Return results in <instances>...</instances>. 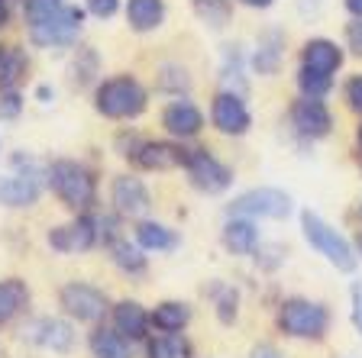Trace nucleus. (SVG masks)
Here are the masks:
<instances>
[{"instance_id": "nucleus-1", "label": "nucleus", "mask_w": 362, "mask_h": 358, "mask_svg": "<svg viewBox=\"0 0 362 358\" xmlns=\"http://www.w3.org/2000/svg\"><path fill=\"white\" fill-rule=\"evenodd\" d=\"M45 178H49L52 194L59 197L68 210H75V213H88V210L98 203V178H94L90 168H84L81 162L59 158V162L49 165Z\"/></svg>"}, {"instance_id": "nucleus-2", "label": "nucleus", "mask_w": 362, "mask_h": 358, "mask_svg": "<svg viewBox=\"0 0 362 358\" xmlns=\"http://www.w3.org/2000/svg\"><path fill=\"white\" fill-rule=\"evenodd\" d=\"M149 107V94L133 75L104 78L94 90V110L107 119H136Z\"/></svg>"}, {"instance_id": "nucleus-3", "label": "nucleus", "mask_w": 362, "mask_h": 358, "mask_svg": "<svg viewBox=\"0 0 362 358\" xmlns=\"http://www.w3.org/2000/svg\"><path fill=\"white\" fill-rule=\"evenodd\" d=\"M279 329L291 339H324L330 329V310L317 300L291 297L279 306Z\"/></svg>"}, {"instance_id": "nucleus-4", "label": "nucleus", "mask_w": 362, "mask_h": 358, "mask_svg": "<svg viewBox=\"0 0 362 358\" xmlns=\"http://www.w3.org/2000/svg\"><path fill=\"white\" fill-rule=\"evenodd\" d=\"M301 229H304V239L310 242V249H317V252L330 261L333 268L356 271V265H359V255L353 252V246H349L346 239L339 236L333 226H327L324 220L317 217V213L304 210V213H301Z\"/></svg>"}, {"instance_id": "nucleus-5", "label": "nucleus", "mask_w": 362, "mask_h": 358, "mask_svg": "<svg viewBox=\"0 0 362 358\" xmlns=\"http://www.w3.org/2000/svg\"><path fill=\"white\" fill-rule=\"evenodd\" d=\"M81 23H84V10L62 7L55 16L30 26V39H33V45H39V49H62V45H71L78 39Z\"/></svg>"}, {"instance_id": "nucleus-6", "label": "nucleus", "mask_w": 362, "mask_h": 358, "mask_svg": "<svg viewBox=\"0 0 362 358\" xmlns=\"http://www.w3.org/2000/svg\"><path fill=\"white\" fill-rule=\"evenodd\" d=\"M185 172H188L191 184L204 194H223L233 184V172L226 168L220 158H214L207 149H188L185 155Z\"/></svg>"}, {"instance_id": "nucleus-7", "label": "nucleus", "mask_w": 362, "mask_h": 358, "mask_svg": "<svg viewBox=\"0 0 362 358\" xmlns=\"http://www.w3.org/2000/svg\"><path fill=\"white\" fill-rule=\"evenodd\" d=\"M233 217H259V220H285L291 213V197L279 187H252L240 194L230 207Z\"/></svg>"}, {"instance_id": "nucleus-8", "label": "nucleus", "mask_w": 362, "mask_h": 358, "mask_svg": "<svg viewBox=\"0 0 362 358\" xmlns=\"http://www.w3.org/2000/svg\"><path fill=\"white\" fill-rule=\"evenodd\" d=\"M59 304H62V310L78 323H100L104 314L110 310L104 291H98V287H90V284H84V281H68L59 291Z\"/></svg>"}, {"instance_id": "nucleus-9", "label": "nucleus", "mask_w": 362, "mask_h": 358, "mask_svg": "<svg viewBox=\"0 0 362 358\" xmlns=\"http://www.w3.org/2000/svg\"><path fill=\"white\" fill-rule=\"evenodd\" d=\"M98 220L88 217V213H78V220H71V223L65 226H55L52 232H49V246L55 249V252H88V249L98 246Z\"/></svg>"}, {"instance_id": "nucleus-10", "label": "nucleus", "mask_w": 362, "mask_h": 358, "mask_svg": "<svg viewBox=\"0 0 362 358\" xmlns=\"http://www.w3.org/2000/svg\"><path fill=\"white\" fill-rule=\"evenodd\" d=\"M211 119L223 136H243V133H249V126H252L246 100H243L240 94H233V90H220L217 97H214Z\"/></svg>"}, {"instance_id": "nucleus-11", "label": "nucleus", "mask_w": 362, "mask_h": 358, "mask_svg": "<svg viewBox=\"0 0 362 358\" xmlns=\"http://www.w3.org/2000/svg\"><path fill=\"white\" fill-rule=\"evenodd\" d=\"M291 126H294V133L304 136V139H324L333 129V117L324 100L301 97L291 104Z\"/></svg>"}, {"instance_id": "nucleus-12", "label": "nucleus", "mask_w": 362, "mask_h": 358, "mask_svg": "<svg viewBox=\"0 0 362 358\" xmlns=\"http://www.w3.org/2000/svg\"><path fill=\"white\" fill-rule=\"evenodd\" d=\"M110 201L117 207L120 217H146L152 210V197L146 191V184L133 174H120L113 178V187H110Z\"/></svg>"}, {"instance_id": "nucleus-13", "label": "nucleus", "mask_w": 362, "mask_h": 358, "mask_svg": "<svg viewBox=\"0 0 362 358\" xmlns=\"http://www.w3.org/2000/svg\"><path fill=\"white\" fill-rule=\"evenodd\" d=\"M185 155L188 149H181L175 142H139L133 162L146 172H172V168H185Z\"/></svg>"}, {"instance_id": "nucleus-14", "label": "nucleus", "mask_w": 362, "mask_h": 358, "mask_svg": "<svg viewBox=\"0 0 362 358\" xmlns=\"http://www.w3.org/2000/svg\"><path fill=\"white\" fill-rule=\"evenodd\" d=\"M162 126H165V133L175 136V139H194L204 129V113L197 110L188 97H178L162 110Z\"/></svg>"}, {"instance_id": "nucleus-15", "label": "nucleus", "mask_w": 362, "mask_h": 358, "mask_svg": "<svg viewBox=\"0 0 362 358\" xmlns=\"http://www.w3.org/2000/svg\"><path fill=\"white\" fill-rule=\"evenodd\" d=\"M339 65H343V49L333 39H308L301 45V68L333 78V71H339Z\"/></svg>"}, {"instance_id": "nucleus-16", "label": "nucleus", "mask_w": 362, "mask_h": 358, "mask_svg": "<svg viewBox=\"0 0 362 358\" xmlns=\"http://www.w3.org/2000/svg\"><path fill=\"white\" fill-rule=\"evenodd\" d=\"M42 194V181L30 178V174H4L0 178V203L4 207H33Z\"/></svg>"}, {"instance_id": "nucleus-17", "label": "nucleus", "mask_w": 362, "mask_h": 358, "mask_svg": "<svg viewBox=\"0 0 362 358\" xmlns=\"http://www.w3.org/2000/svg\"><path fill=\"white\" fill-rule=\"evenodd\" d=\"M285 61V32L281 30H265L259 36V45H256V55H252V68L256 75H275Z\"/></svg>"}, {"instance_id": "nucleus-18", "label": "nucleus", "mask_w": 362, "mask_h": 358, "mask_svg": "<svg viewBox=\"0 0 362 358\" xmlns=\"http://www.w3.org/2000/svg\"><path fill=\"white\" fill-rule=\"evenodd\" d=\"M30 339L36 345H42V349H52V352H71V345H75L71 326H68L65 320H52V316L33 323Z\"/></svg>"}, {"instance_id": "nucleus-19", "label": "nucleus", "mask_w": 362, "mask_h": 358, "mask_svg": "<svg viewBox=\"0 0 362 358\" xmlns=\"http://www.w3.org/2000/svg\"><path fill=\"white\" fill-rule=\"evenodd\" d=\"M113 329H117L127 342L146 339V329H149V314L143 310V304H136V300H123V304L113 306Z\"/></svg>"}, {"instance_id": "nucleus-20", "label": "nucleus", "mask_w": 362, "mask_h": 358, "mask_svg": "<svg viewBox=\"0 0 362 358\" xmlns=\"http://www.w3.org/2000/svg\"><path fill=\"white\" fill-rule=\"evenodd\" d=\"M127 23L136 32H152L165 23V0H127Z\"/></svg>"}, {"instance_id": "nucleus-21", "label": "nucleus", "mask_w": 362, "mask_h": 358, "mask_svg": "<svg viewBox=\"0 0 362 358\" xmlns=\"http://www.w3.org/2000/svg\"><path fill=\"white\" fill-rule=\"evenodd\" d=\"M223 246L230 249L233 255H249V252H256L259 246V229L252 220L246 217H233L230 223L223 226Z\"/></svg>"}, {"instance_id": "nucleus-22", "label": "nucleus", "mask_w": 362, "mask_h": 358, "mask_svg": "<svg viewBox=\"0 0 362 358\" xmlns=\"http://www.w3.org/2000/svg\"><path fill=\"white\" fill-rule=\"evenodd\" d=\"M30 304V287L20 278H4L0 281V326H7L13 316H20Z\"/></svg>"}, {"instance_id": "nucleus-23", "label": "nucleus", "mask_w": 362, "mask_h": 358, "mask_svg": "<svg viewBox=\"0 0 362 358\" xmlns=\"http://www.w3.org/2000/svg\"><path fill=\"white\" fill-rule=\"evenodd\" d=\"M30 71V59L20 45H0V90H16Z\"/></svg>"}, {"instance_id": "nucleus-24", "label": "nucleus", "mask_w": 362, "mask_h": 358, "mask_svg": "<svg viewBox=\"0 0 362 358\" xmlns=\"http://www.w3.org/2000/svg\"><path fill=\"white\" fill-rule=\"evenodd\" d=\"M136 242L146 252H172V249H178L175 229H168L162 223H152V220H143V223L136 226Z\"/></svg>"}, {"instance_id": "nucleus-25", "label": "nucleus", "mask_w": 362, "mask_h": 358, "mask_svg": "<svg viewBox=\"0 0 362 358\" xmlns=\"http://www.w3.org/2000/svg\"><path fill=\"white\" fill-rule=\"evenodd\" d=\"M188 320H191V306L181 304V300H165L149 314V323L156 329H162V333H181L188 326Z\"/></svg>"}, {"instance_id": "nucleus-26", "label": "nucleus", "mask_w": 362, "mask_h": 358, "mask_svg": "<svg viewBox=\"0 0 362 358\" xmlns=\"http://www.w3.org/2000/svg\"><path fill=\"white\" fill-rule=\"evenodd\" d=\"M90 355L94 358H133L129 342L117 329H94L90 333Z\"/></svg>"}, {"instance_id": "nucleus-27", "label": "nucleus", "mask_w": 362, "mask_h": 358, "mask_svg": "<svg viewBox=\"0 0 362 358\" xmlns=\"http://www.w3.org/2000/svg\"><path fill=\"white\" fill-rule=\"evenodd\" d=\"M146 358H191V342L181 333H162V336L149 339Z\"/></svg>"}, {"instance_id": "nucleus-28", "label": "nucleus", "mask_w": 362, "mask_h": 358, "mask_svg": "<svg viewBox=\"0 0 362 358\" xmlns=\"http://www.w3.org/2000/svg\"><path fill=\"white\" fill-rule=\"evenodd\" d=\"M110 258L117 261V268L127 275H143L146 271V255L136 246H129L127 239H113L110 242Z\"/></svg>"}, {"instance_id": "nucleus-29", "label": "nucleus", "mask_w": 362, "mask_h": 358, "mask_svg": "<svg viewBox=\"0 0 362 358\" xmlns=\"http://www.w3.org/2000/svg\"><path fill=\"white\" fill-rule=\"evenodd\" d=\"M330 88H333L330 75H320V71H310V68H301V71H298V90H301V97L320 100L330 94Z\"/></svg>"}, {"instance_id": "nucleus-30", "label": "nucleus", "mask_w": 362, "mask_h": 358, "mask_svg": "<svg viewBox=\"0 0 362 358\" xmlns=\"http://www.w3.org/2000/svg\"><path fill=\"white\" fill-rule=\"evenodd\" d=\"M223 84H226V90H233V94H240L243 97V90H246V78H243V55H240V49H226V55H223Z\"/></svg>"}, {"instance_id": "nucleus-31", "label": "nucleus", "mask_w": 362, "mask_h": 358, "mask_svg": "<svg viewBox=\"0 0 362 358\" xmlns=\"http://www.w3.org/2000/svg\"><path fill=\"white\" fill-rule=\"evenodd\" d=\"M194 10L204 23H211L214 30L226 26V20H230V13H233L230 0H194Z\"/></svg>"}, {"instance_id": "nucleus-32", "label": "nucleus", "mask_w": 362, "mask_h": 358, "mask_svg": "<svg viewBox=\"0 0 362 358\" xmlns=\"http://www.w3.org/2000/svg\"><path fill=\"white\" fill-rule=\"evenodd\" d=\"M62 7H65V0H23V20L26 26H36V23L55 16Z\"/></svg>"}, {"instance_id": "nucleus-33", "label": "nucleus", "mask_w": 362, "mask_h": 358, "mask_svg": "<svg viewBox=\"0 0 362 358\" xmlns=\"http://www.w3.org/2000/svg\"><path fill=\"white\" fill-rule=\"evenodd\" d=\"M94 75H98V55L90 52V49H78V59H75V65H71L75 84L81 88V84H88Z\"/></svg>"}, {"instance_id": "nucleus-34", "label": "nucleus", "mask_w": 362, "mask_h": 358, "mask_svg": "<svg viewBox=\"0 0 362 358\" xmlns=\"http://www.w3.org/2000/svg\"><path fill=\"white\" fill-rule=\"evenodd\" d=\"M217 314H220V323H233L236 320V304H240V294L233 287H223L217 284Z\"/></svg>"}, {"instance_id": "nucleus-35", "label": "nucleus", "mask_w": 362, "mask_h": 358, "mask_svg": "<svg viewBox=\"0 0 362 358\" xmlns=\"http://www.w3.org/2000/svg\"><path fill=\"white\" fill-rule=\"evenodd\" d=\"M158 88L162 90H188L191 88V78L185 68L178 65H165L162 68V75H158Z\"/></svg>"}, {"instance_id": "nucleus-36", "label": "nucleus", "mask_w": 362, "mask_h": 358, "mask_svg": "<svg viewBox=\"0 0 362 358\" xmlns=\"http://www.w3.org/2000/svg\"><path fill=\"white\" fill-rule=\"evenodd\" d=\"M23 113L20 90H0V119H16Z\"/></svg>"}, {"instance_id": "nucleus-37", "label": "nucleus", "mask_w": 362, "mask_h": 358, "mask_svg": "<svg viewBox=\"0 0 362 358\" xmlns=\"http://www.w3.org/2000/svg\"><path fill=\"white\" fill-rule=\"evenodd\" d=\"M343 97H346V107L356 113H362V75H353L343 88Z\"/></svg>"}, {"instance_id": "nucleus-38", "label": "nucleus", "mask_w": 362, "mask_h": 358, "mask_svg": "<svg viewBox=\"0 0 362 358\" xmlns=\"http://www.w3.org/2000/svg\"><path fill=\"white\" fill-rule=\"evenodd\" d=\"M84 7H88L90 16H98V20H110L120 10V0H84Z\"/></svg>"}, {"instance_id": "nucleus-39", "label": "nucleus", "mask_w": 362, "mask_h": 358, "mask_svg": "<svg viewBox=\"0 0 362 358\" xmlns=\"http://www.w3.org/2000/svg\"><path fill=\"white\" fill-rule=\"evenodd\" d=\"M346 45H349V52L362 59V20H356V16L346 23Z\"/></svg>"}, {"instance_id": "nucleus-40", "label": "nucleus", "mask_w": 362, "mask_h": 358, "mask_svg": "<svg viewBox=\"0 0 362 358\" xmlns=\"http://www.w3.org/2000/svg\"><path fill=\"white\" fill-rule=\"evenodd\" d=\"M353 323H356V329L362 333V281L353 284Z\"/></svg>"}, {"instance_id": "nucleus-41", "label": "nucleus", "mask_w": 362, "mask_h": 358, "mask_svg": "<svg viewBox=\"0 0 362 358\" xmlns=\"http://www.w3.org/2000/svg\"><path fill=\"white\" fill-rule=\"evenodd\" d=\"M243 7H252V10H269L275 0H240Z\"/></svg>"}, {"instance_id": "nucleus-42", "label": "nucleus", "mask_w": 362, "mask_h": 358, "mask_svg": "<svg viewBox=\"0 0 362 358\" xmlns=\"http://www.w3.org/2000/svg\"><path fill=\"white\" fill-rule=\"evenodd\" d=\"M343 7H346L356 20H362V0H343Z\"/></svg>"}, {"instance_id": "nucleus-43", "label": "nucleus", "mask_w": 362, "mask_h": 358, "mask_svg": "<svg viewBox=\"0 0 362 358\" xmlns=\"http://www.w3.org/2000/svg\"><path fill=\"white\" fill-rule=\"evenodd\" d=\"M10 23V0H0V30Z\"/></svg>"}, {"instance_id": "nucleus-44", "label": "nucleus", "mask_w": 362, "mask_h": 358, "mask_svg": "<svg viewBox=\"0 0 362 358\" xmlns=\"http://www.w3.org/2000/svg\"><path fill=\"white\" fill-rule=\"evenodd\" d=\"M36 94H39V100H42V104H49V97H52V90L45 88V84H42V88H39V90H36Z\"/></svg>"}, {"instance_id": "nucleus-45", "label": "nucleus", "mask_w": 362, "mask_h": 358, "mask_svg": "<svg viewBox=\"0 0 362 358\" xmlns=\"http://www.w3.org/2000/svg\"><path fill=\"white\" fill-rule=\"evenodd\" d=\"M356 249H359V255H362V232L356 236Z\"/></svg>"}, {"instance_id": "nucleus-46", "label": "nucleus", "mask_w": 362, "mask_h": 358, "mask_svg": "<svg viewBox=\"0 0 362 358\" xmlns=\"http://www.w3.org/2000/svg\"><path fill=\"white\" fill-rule=\"evenodd\" d=\"M356 139H359V145H362V123H359V129H356Z\"/></svg>"}]
</instances>
